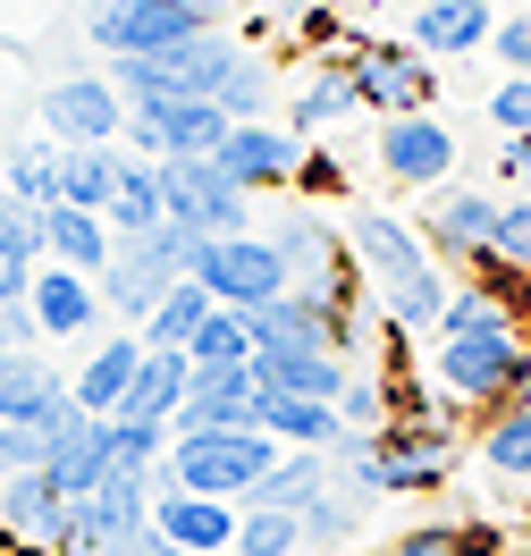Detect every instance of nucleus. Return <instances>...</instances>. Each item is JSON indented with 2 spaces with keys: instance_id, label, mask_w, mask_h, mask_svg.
Returning <instances> with one entry per match:
<instances>
[{
  "instance_id": "f257e3e1",
  "label": "nucleus",
  "mask_w": 531,
  "mask_h": 556,
  "mask_svg": "<svg viewBox=\"0 0 531 556\" xmlns=\"http://www.w3.org/2000/svg\"><path fill=\"white\" fill-rule=\"evenodd\" d=\"M430 371L464 405H531V346L490 287L447 295V320L430 329Z\"/></svg>"
},
{
  "instance_id": "f03ea898",
  "label": "nucleus",
  "mask_w": 531,
  "mask_h": 556,
  "mask_svg": "<svg viewBox=\"0 0 531 556\" xmlns=\"http://www.w3.org/2000/svg\"><path fill=\"white\" fill-rule=\"evenodd\" d=\"M346 253L363 262L371 278V295H380V313H389V338H430L439 320H447V270H439V253H422V237L389 219V211H346Z\"/></svg>"
},
{
  "instance_id": "7ed1b4c3",
  "label": "nucleus",
  "mask_w": 531,
  "mask_h": 556,
  "mask_svg": "<svg viewBox=\"0 0 531 556\" xmlns=\"http://www.w3.org/2000/svg\"><path fill=\"white\" fill-rule=\"evenodd\" d=\"M245 51H237V35L228 26H203V35L169 42V51H136V60H110V85H118V102L143 110V102H177V93H194V102H212L219 76L237 68Z\"/></svg>"
},
{
  "instance_id": "20e7f679",
  "label": "nucleus",
  "mask_w": 531,
  "mask_h": 556,
  "mask_svg": "<svg viewBox=\"0 0 531 556\" xmlns=\"http://www.w3.org/2000/svg\"><path fill=\"white\" fill-rule=\"evenodd\" d=\"M279 464L270 430H203V439H169L152 489H194V497H245L262 472Z\"/></svg>"
},
{
  "instance_id": "39448f33",
  "label": "nucleus",
  "mask_w": 531,
  "mask_h": 556,
  "mask_svg": "<svg viewBox=\"0 0 531 556\" xmlns=\"http://www.w3.org/2000/svg\"><path fill=\"white\" fill-rule=\"evenodd\" d=\"M143 531H152V472H118V464H110V481L68 506L60 556H127Z\"/></svg>"
},
{
  "instance_id": "423d86ee",
  "label": "nucleus",
  "mask_w": 531,
  "mask_h": 556,
  "mask_svg": "<svg viewBox=\"0 0 531 556\" xmlns=\"http://www.w3.org/2000/svg\"><path fill=\"white\" fill-rule=\"evenodd\" d=\"M219 26V0H93L85 35L102 42L110 60H136V51H169V42Z\"/></svg>"
},
{
  "instance_id": "0eeeda50",
  "label": "nucleus",
  "mask_w": 531,
  "mask_h": 556,
  "mask_svg": "<svg viewBox=\"0 0 531 556\" xmlns=\"http://www.w3.org/2000/svg\"><path fill=\"white\" fill-rule=\"evenodd\" d=\"M194 287L212 295V304H228V313H262L270 295H287V262L270 253V237H203V253H194Z\"/></svg>"
},
{
  "instance_id": "6e6552de",
  "label": "nucleus",
  "mask_w": 531,
  "mask_h": 556,
  "mask_svg": "<svg viewBox=\"0 0 531 556\" xmlns=\"http://www.w3.org/2000/svg\"><path fill=\"white\" fill-rule=\"evenodd\" d=\"M346 76H354V110H380V118H405V110H430L439 76L414 42H363L346 35Z\"/></svg>"
},
{
  "instance_id": "1a4fd4ad",
  "label": "nucleus",
  "mask_w": 531,
  "mask_h": 556,
  "mask_svg": "<svg viewBox=\"0 0 531 556\" xmlns=\"http://www.w3.org/2000/svg\"><path fill=\"white\" fill-rule=\"evenodd\" d=\"M270 253L287 262V287H304V295H329V304H354V287H346V228H329L320 211H279L270 228Z\"/></svg>"
},
{
  "instance_id": "9d476101",
  "label": "nucleus",
  "mask_w": 531,
  "mask_h": 556,
  "mask_svg": "<svg viewBox=\"0 0 531 556\" xmlns=\"http://www.w3.org/2000/svg\"><path fill=\"white\" fill-rule=\"evenodd\" d=\"M161 203H169L177 228H194V237H245L253 219V194L237 177H219V161H161Z\"/></svg>"
},
{
  "instance_id": "9b49d317",
  "label": "nucleus",
  "mask_w": 531,
  "mask_h": 556,
  "mask_svg": "<svg viewBox=\"0 0 531 556\" xmlns=\"http://www.w3.org/2000/svg\"><path fill=\"white\" fill-rule=\"evenodd\" d=\"M76 414H85V405H76V380H60L42 346H17L0 363V421H9V430H26V439L51 447Z\"/></svg>"
},
{
  "instance_id": "f8f14e48",
  "label": "nucleus",
  "mask_w": 531,
  "mask_h": 556,
  "mask_svg": "<svg viewBox=\"0 0 531 556\" xmlns=\"http://www.w3.org/2000/svg\"><path fill=\"white\" fill-rule=\"evenodd\" d=\"M237 118L219 102H194V93H177V102H143L127 110V136L118 143H136L143 161H203V152H219V136H228Z\"/></svg>"
},
{
  "instance_id": "ddd939ff",
  "label": "nucleus",
  "mask_w": 531,
  "mask_h": 556,
  "mask_svg": "<svg viewBox=\"0 0 531 556\" xmlns=\"http://www.w3.org/2000/svg\"><path fill=\"white\" fill-rule=\"evenodd\" d=\"M253 396H262L253 363H212V371H194L186 396H177V414H169V439H203V430H262V421H253Z\"/></svg>"
},
{
  "instance_id": "4468645a",
  "label": "nucleus",
  "mask_w": 531,
  "mask_h": 556,
  "mask_svg": "<svg viewBox=\"0 0 531 556\" xmlns=\"http://www.w3.org/2000/svg\"><path fill=\"white\" fill-rule=\"evenodd\" d=\"M42 127L60 143H118L127 136V102H118L110 76H60V85H42Z\"/></svg>"
},
{
  "instance_id": "2eb2a0df",
  "label": "nucleus",
  "mask_w": 531,
  "mask_h": 556,
  "mask_svg": "<svg viewBox=\"0 0 531 556\" xmlns=\"http://www.w3.org/2000/svg\"><path fill=\"white\" fill-rule=\"evenodd\" d=\"M380 169H389L396 186H447V169H456V136H447V118H430V110L380 118Z\"/></svg>"
},
{
  "instance_id": "dca6fc26",
  "label": "nucleus",
  "mask_w": 531,
  "mask_h": 556,
  "mask_svg": "<svg viewBox=\"0 0 531 556\" xmlns=\"http://www.w3.org/2000/svg\"><path fill=\"white\" fill-rule=\"evenodd\" d=\"M219 177H237L245 194H262V186H295V169H304V143L279 136L270 118H237L228 136H219Z\"/></svg>"
},
{
  "instance_id": "f3484780",
  "label": "nucleus",
  "mask_w": 531,
  "mask_h": 556,
  "mask_svg": "<svg viewBox=\"0 0 531 556\" xmlns=\"http://www.w3.org/2000/svg\"><path fill=\"white\" fill-rule=\"evenodd\" d=\"M68 506H76V497H60L42 464L0 481V531H9L17 548H35V556H60V540H68Z\"/></svg>"
},
{
  "instance_id": "a211bd4d",
  "label": "nucleus",
  "mask_w": 531,
  "mask_h": 556,
  "mask_svg": "<svg viewBox=\"0 0 531 556\" xmlns=\"http://www.w3.org/2000/svg\"><path fill=\"white\" fill-rule=\"evenodd\" d=\"M152 531L177 540L186 556L237 548V497H194V489H152Z\"/></svg>"
},
{
  "instance_id": "6ab92c4d",
  "label": "nucleus",
  "mask_w": 531,
  "mask_h": 556,
  "mask_svg": "<svg viewBox=\"0 0 531 556\" xmlns=\"http://www.w3.org/2000/svg\"><path fill=\"white\" fill-rule=\"evenodd\" d=\"M26 304H35V329L42 338H85L93 320H102V287L68 262H35V287H26Z\"/></svg>"
},
{
  "instance_id": "aec40b11",
  "label": "nucleus",
  "mask_w": 531,
  "mask_h": 556,
  "mask_svg": "<svg viewBox=\"0 0 531 556\" xmlns=\"http://www.w3.org/2000/svg\"><path fill=\"white\" fill-rule=\"evenodd\" d=\"M42 472L60 497H93L110 481V414H76L51 447H42Z\"/></svg>"
},
{
  "instance_id": "412c9836",
  "label": "nucleus",
  "mask_w": 531,
  "mask_h": 556,
  "mask_svg": "<svg viewBox=\"0 0 531 556\" xmlns=\"http://www.w3.org/2000/svg\"><path fill=\"white\" fill-rule=\"evenodd\" d=\"M490 0H422L414 17H405V42L422 51V60H464V51H481L490 42Z\"/></svg>"
},
{
  "instance_id": "4be33fe9",
  "label": "nucleus",
  "mask_w": 531,
  "mask_h": 556,
  "mask_svg": "<svg viewBox=\"0 0 531 556\" xmlns=\"http://www.w3.org/2000/svg\"><path fill=\"white\" fill-rule=\"evenodd\" d=\"M430 244L447 262H497V203L490 194H439L430 203Z\"/></svg>"
},
{
  "instance_id": "5701e85b",
  "label": "nucleus",
  "mask_w": 531,
  "mask_h": 556,
  "mask_svg": "<svg viewBox=\"0 0 531 556\" xmlns=\"http://www.w3.org/2000/svg\"><path fill=\"white\" fill-rule=\"evenodd\" d=\"M253 380L279 388V396H320V405H338L346 363H338V354H313V346H262L253 354Z\"/></svg>"
},
{
  "instance_id": "b1692460",
  "label": "nucleus",
  "mask_w": 531,
  "mask_h": 556,
  "mask_svg": "<svg viewBox=\"0 0 531 556\" xmlns=\"http://www.w3.org/2000/svg\"><path fill=\"white\" fill-rule=\"evenodd\" d=\"M110 244H118V237H110L102 211H76V203H51V211H42V253H51V262L102 278L110 270Z\"/></svg>"
},
{
  "instance_id": "393cba45",
  "label": "nucleus",
  "mask_w": 531,
  "mask_h": 556,
  "mask_svg": "<svg viewBox=\"0 0 531 556\" xmlns=\"http://www.w3.org/2000/svg\"><path fill=\"white\" fill-rule=\"evenodd\" d=\"M186 380H194V363H186V354L143 346L136 380H127V396H118V414H110V421H161V430H169V414H177V396H186Z\"/></svg>"
},
{
  "instance_id": "a878e982",
  "label": "nucleus",
  "mask_w": 531,
  "mask_h": 556,
  "mask_svg": "<svg viewBox=\"0 0 531 556\" xmlns=\"http://www.w3.org/2000/svg\"><path fill=\"white\" fill-rule=\"evenodd\" d=\"M253 421H262L279 447H338V439H346L338 405H320V396H279V388L253 396Z\"/></svg>"
},
{
  "instance_id": "bb28decb",
  "label": "nucleus",
  "mask_w": 531,
  "mask_h": 556,
  "mask_svg": "<svg viewBox=\"0 0 531 556\" xmlns=\"http://www.w3.org/2000/svg\"><path fill=\"white\" fill-rule=\"evenodd\" d=\"M320 489H329V447H287L262 481L237 497V506H279V515H304Z\"/></svg>"
},
{
  "instance_id": "cd10ccee",
  "label": "nucleus",
  "mask_w": 531,
  "mask_h": 556,
  "mask_svg": "<svg viewBox=\"0 0 531 556\" xmlns=\"http://www.w3.org/2000/svg\"><path fill=\"white\" fill-rule=\"evenodd\" d=\"M110 237H143V228H161L169 203H161V161H143V152H118V186H110Z\"/></svg>"
},
{
  "instance_id": "c85d7f7f",
  "label": "nucleus",
  "mask_w": 531,
  "mask_h": 556,
  "mask_svg": "<svg viewBox=\"0 0 531 556\" xmlns=\"http://www.w3.org/2000/svg\"><path fill=\"white\" fill-rule=\"evenodd\" d=\"M136 363H143V338H110V346H93V354H85V371H76V405H85V414H118Z\"/></svg>"
},
{
  "instance_id": "c756f323",
  "label": "nucleus",
  "mask_w": 531,
  "mask_h": 556,
  "mask_svg": "<svg viewBox=\"0 0 531 556\" xmlns=\"http://www.w3.org/2000/svg\"><path fill=\"white\" fill-rule=\"evenodd\" d=\"M110 186H118V143H60V203L110 211Z\"/></svg>"
},
{
  "instance_id": "7c9ffc66",
  "label": "nucleus",
  "mask_w": 531,
  "mask_h": 556,
  "mask_svg": "<svg viewBox=\"0 0 531 556\" xmlns=\"http://www.w3.org/2000/svg\"><path fill=\"white\" fill-rule=\"evenodd\" d=\"M203 313H212V295H203V287H194V278H177L169 295H161V304H152V313H143V346H161V354H186V338H194V329H203Z\"/></svg>"
},
{
  "instance_id": "2f4dec72",
  "label": "nucleus",
  "mask_w": 531,
  "mask_h": 556,
  "mask_svg": "<svg viewBox=\"0 0 531 556\" xmlns=\"http://www.w3.org/2000/svg\"><path fill=\"white\" fill-rule=\"evenodd\" d=\"M0 194H17L26 211H51L60 203V143H9V161H0Z\"/></svg>"
},
{
  "instance_id": "473e14b6",
  "label": "nucleus",
  "mask_w": 531,
  "mask_h": 556,
  "mask_svg": "<svg viewBox=\"0 0 531 556\" xmlns=\"http://www.w3.org/2000/svg\"><path fill=\"white\" fill-rule=\"evenodd\" d=\"M186 363H194V371H212V363H253V313L212 304V313H203V329L186 338Z\"/></svg>"
},
{
  "instance_id": "72a5a7b5",
  "label": "nucleus",
  "mask_w": 531,
  "mask_h": 556,
  "mask_svg": "<svg viewBox=\"0 0 531 556\" xmlns=\"http://www.w3.org/2000/svg\"><path fill=\"white\" fill-rule=\"evenodd\" d=\"M228 556H304V515L237 506V548H228Z\"/></svg>"
},
{
  "instance_id": "f704fd0d",
  "label": "nucleus",
  "mask_w": 531,
  "mask_h": 556,
  "mask_svg": "<svg viewBox=\"0 0 531 556\" xmlns=\"http://www.w3.org/2000/svg\"><path fill=\"white\" fill-rule=\"evenodd\" d=\"M481 464H490L497 481H531V405H506L481 430Z\"/></svg>"
},
{
  "instance_id": "c9c22d12",
  "label": "nucleus",
  "mask_w": 531,
  "mask_h": 556,
  "mask_svg": "<svg viewBox=\"0 0 531 556\" xmlns=\"http://www.w3.org/2000/svg\"><path fill=\"white\" fill-rule=\"evenodd\" d=\"M338 421H346V430H389V421H396V380H389V371H346V388H338Z\"/></svg>"
},
{
  "instance_id": "e433bc0d",
  "label": "nucleus",
  "mask_w": 531,
  "mask_h": 556,
  "mask_svg": "<svg viewBox=\"0 0 531 556\" xmlns=\"http://www.w3.org/2000/svg\"><path fill=\"white\" fill-rule=\"evenodd\" d=\"M346 110H354V76H346V60H329V68H313V85L295 93V136H313V127L346 118Z\"/></svg>"
},
{
  "instance_id": "4c0bfd02",
  "label": "nucleus",
  "mask_w": 531,
  "mask_h": 556,
  "mask_svg": "<svg viewBox=\"0 0 531 556\" xmlns=\"http://www.w3.org/2000/svg\"><path fill=\"white\" fill-rule=\"evenodd\" d=\"M354 531H363V497H346V489H320L304 506V548H346Z\"/></svg>"
},
{
  "instance_id": "58836bf2",
  "label": "nucleus",
  "mask_w": 531,
  "mask_h": 556,
  "mask_svg": "<svg viewBox=\"0 0 531 556\" xmlns=\"http://www.w3.org/2000/svg\"><path fill=\"white\" fill-rule=\"evenodd\" d=\"M228 118H270V68L262 60H237V68L219 76V93H212Z\"/></svg>"
},
{
  "instance_id": "ea45409f",
  "label": "nucleus",
  "mask_w": 531,
  "mask_h": 556,
  "mask_svg": "<svg viewBox=\"0 0 531 556\" xmlns=\"http://www.w3.org/2000/svg\"><path fill=\"white\" fill-rule=\"evenodd\" d=\"M497 262H506V270H531V194L497 203Z\"/></svg>"
},
{
  "instance_id": "a19ab883",
  "label": "nucleus",
  "mask_w": 531,
  "mask_h": 556,
  "mask_svg": "<svg viewBox=\"0 0 531 556\" xmlns=\"http://www.w3.org/2000/svg\"><path fill=\"white\" fill-rule=\"evenodd\" d=\"M490 127L497 136H531V76H506L490 93Z\"/></svg>"
},
{
  "instance_id": "79ce46f5",
  "label": "nucleus",
  "mask_w": 531,
  "mask_h": 556,
  "mask_svg": "<svg viewBox=\"0 0 531 556\" xmlns=\"http://www.w3.org/2000/svg\"><path fill=\"white\" fill-rule=\"evenodd\" d=\"M35 237H0V304H17L26 287H35Z\"/></svg>"
},
{
  "instance_id": "37998d69",
  "label": "nucleus",
  "mask_w": 531,
  "mask_h": 556,
  "mask_svg": "<svg viewBox=\"0 0 531 556\" xmlns=\"http://www.w3.org/2000/svg\"><path fill=\"white\" fill-rule=\"evenodd\" d=\"M490 51H497V60H506L515 76H531V9L497 17V26H490Z\"/></svg>"
},
{
  "instance_id": "c03bdc74",
  "label": "nucleus",
  "mask_w": 531,
  "mask_h": 556,
  "mask_svg": "<svg viewBox=\"0 0 531 556\" xmlns=\"http://www.w3.org/2000/svg\"><path fill=\"white\" fill-rule=\"evenodd\" d=\"M35 464H42V439H26V430L0 421V481H9V472H35Z\"/></svg>"
},
{
  "instance_id": "a18cd8bd",
  "label": "nucleus",
  "mask_w": 531,
  "mask_h": 556,
  "mask_svg": "<svg viewBox=\"0 0 531 556\" xmlns=\"http://www.w3.org/2000/svg\"><path fill=\"white\" fill-rule=\"evenodd\" d=\"M295 186H304V194H338V186H346V169H338L329 152H304V169H295Z\"/></svg>"
},
{
  "instance_id": "49530a36",
  "label": "nucleus",
  "mask_w": 531,
  "mask_h": 556,
  "mask_svg": "<svg viewBox=\"0 0 531 556\" xmlns=\"http://www.w3.org/2000/svg\"><path fill=\"white\" fill-rule=\"evenodd\" d=\"M497 169H506V177H523V186H531V136H506V143H497Z\"/></svg>"
},
{
  "instance_id": "de8ad7c7",
  "label": "nucleus",
  "mask_w": 531,
  "mask_h": 556,
  "mask_svg": "<svg viewBox=\"0 0 531 556\" xmlns=\"http://www.w3.org/2000/svg\"><path fill=\"white\" fill-rule=\"evenodd\" d=\"M127 556H186V548H177V540H161V531H143V540H136Z\"/></svg>"
}]
</instances>
